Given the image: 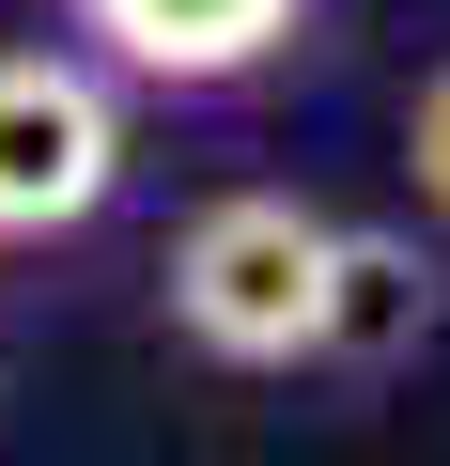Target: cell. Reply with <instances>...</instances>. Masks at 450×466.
<instances>
[{
  "label": "cell",
  "mask_w": 450,
  "mask_h": 466,
  "mask_svg": "<svg viewBox=\"0 0 450 466\" xmlns=\"http://www.w3.org/2000/svg\"><path fill=\"white\" fill-rule=\"evenodd\" d=\"M388 171H404V218L435 233V249H450V63L404 94V156H388Z\"/></svg>",
  "instance_id": "5b68a950"
},
{
  "label": "cell",
  "mask_w": 450,
  "mask_h": 466,
  "mask_svg": "<svg viewBox=\"0 0 450 466\" xmlns=\"http://www.w3.org/2000/svg\"><path fill=\"white\" fill-rule=\"evenodd\" d=\"M155 342L234 373V389H311L326 373V296H342V218L280 171H234L202 187L171 233H155Z\"/></svg>",
  "instance_id": "6da1fadb"
},
{
  "label": "cell",
  "mask_w": 450,
  "mask_h": 466,
  "mask_svg": "<svg viewBox=\"0 0 450 466\" xmlns=\"http://www.w3.org/2000/svg\"><path fill=\"white\" fill-rule=\"evenodd\" d=\"M47 32L109 63L140 109H265L326 63L342 0H47Z\"/></svg>",
  "instance_id": "3957f363"
},
{
  "label": "cell",
  "mask_w": 450,
  "mask_h": 466,
  "mask_svg": "<svg viewBox=\"0 0 450 466\" xmlns=\"http://www.w3.org/2000/svg\"><path fill=\"white\" fill-rule=\"evenodd\" d=\"M140 171V94L63 32H0V265H63Z\"/></svg>",
  "instance_id": "7a4b0ae2"
},
{
  "label": "cell",
  "mask_w": 450,
  "mask_h": 466,
  "mask_svg": "<svg viewBox=\"0 0 450 466\" xmlns=\"http://www.w3.org/2000/svg\"><path fill=\"white\" fill-rule=\"evenodd\" d=\"M450 342V249L419 218H342V296H326V373L311 389H388Z\"/></svg>",
  "instance_id": "277c9868"
}]
</instances>
